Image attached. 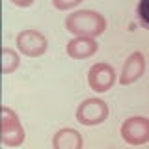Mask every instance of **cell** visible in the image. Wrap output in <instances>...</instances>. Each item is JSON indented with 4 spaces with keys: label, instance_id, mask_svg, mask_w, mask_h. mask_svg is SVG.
Returning a JSON list of instances; mask_svg holds the SVG:
<instances>
[{
    "label": "cell",
    "instance_id": "6da1fadb",
    "mask_svg": "<svg viewBox=\"0 0 149 149\" xmlns=\"http://www.w3.org/2000/svg\"><path fill=\"white\" fill-rule=\"evenodd\" d=\"M65 28L77 37H93L104 34L106 30V19L101 13L93 9H80L74 11L65 19Z\"/></svg>",
    "mask_w": 149,
    "mask_h": 149
},
{
    "label": "cell",
    "instance_id": "5b68a950",
    "mask_svg": "<svg viewBox=\"0 0 149 149\" xmlns=\"http://www.w3.org/2000/svg\"><path fill=\"white\" fill-rule=\"evenodd\" d=\"M121 138L130 146H142L149 142V119L129 118L121 123Z\"/></svg>",
    "mask_w": 149,
    "mask_h": 149
},
{
    "label": "cell",
    "instance_id": "3957f363",
    "mask_svg": "<svg viewBox=\"0 0 149 149\" xmlns=\"http://www.w3.org/2000/svg\"><path fill=\"white\" fill-rule=\"evenodd\" d=\"M106 118H108V104L99 97H90L82 101L77 108V121L86 127L101 125L102 121H106Z\"/></svg>",
    "mask_w": 149,
    "mask_h": 149
},
{
    "label": "cell",
    "instance_id": "30bf717a",
    "mask_svg": "<svg viewBox=\"0 0 149 149\" xmlns=\"http://www.w3.org/2000/svg\"><path fill=\"white\" fill-rule=\"evenodd\" d=\"M19 65H21V58H19V54L13 49H9V47H4V49H2V73L9 74V73L15 71Z\"/></svg>",
    "mask_w": 149,
    "mask_h": 149
},
{
    "label": "cell",
    "instance_id": "7c38bea8",
    "mask_svg": "<svg viewBox=\"0 0 149 149\" xmlns=\"http://www.w3.org/2000/svg\"><path fill=\"white\" fill-rule=\"evenodd\" d=\"M84 0H52L54 8L56 9H62V11H65V9H73L77 8L78 4H82Z\"/></svg>",
    "mask_w": 149,
    "mask_h": 149
},
{
    "label": "cell",
    "instance_id": "7a4b0ae2",
    "mask_svg": "<svg viewBox=\"0 0 149 149\" xmlns=\"http://www.w3.org/2000/svg\"><path fill=\"white\" fill-rule=\"evenodd\" d=\"M0 142L8 147H19L24 142V129L9 106H2L0 110Z\"/></svg>",
    "mask_w": 149,
    "mask_h": 149
},
{
    "label": "cell",
    "instance_id": "8992f818",
    "mask_svg": "<svg viewBox=\"0 0 149 149\" xmlns=\"http://www.w3.org/2000/svg\"><path fill=\"white\" fill-rule=\"evenodd\" d=\"M88 84L93 91L106 93L116 84V69L110 63H95L88 71Z\"/></svg>",
    "mask_w": 149,
    "mask_h": 149
},
{
    "label": "cell",
    "instance_id": "4fadbf2b",
    "mask_svg": "<svg viewBox=\"0 0 149 149\" xmlns=\"http://www.w3.org/2000/svg\"><path fill=\"white\" fill-rule=\"evenodd\" d=\"M15 6H19V8H28V6H32V4L36 2V0H11Z\"/></svg>",
    "mask_w": 149,
    "mask_h": 149
},
{
    "label": "cell",
    "instance_id": "52a82bcc",
    "mask_svg": "<svg viewBox=\"0 0 149 149\" xmlns=\"http://www.w3.org/2000/svg\"><path fill=\"white\" fill-rule=\"evenodd\" d=\"M146 73V60H143L142 52H132L125 60V65L121 69L119 74V84L127 86V84H132L142 78V74Z\"/></svg>",
    "mask_w": 149,
    "mask_h": 149
},
{
    "label": "cell",
    "instance_id": "8fae6325",
    "mask_svg": "<svg viewBox=\"0 0 149 149\" xmlns=\"http://www.w3.org/2000/svg\"><path fill=\"white\" fill-rule=\"evenodd\" d=\"M138 19L143 28L149 30V0H140L138 2Z\"/></svg>",
    "mask_w": 149,
    "mask_h": 149
},
{
    "label": "cell",
    "instance_id": "9c48e42d",
    "mask_svg": "<svg viewBox=\"0 0 149 149\" xmlns=\"http://www.w3.org/2000/svg\"><path fill=\"white\" fill-rule=\"evenodd\" d=\"M82 136L74 129H60L52 138V147L54 149H82Z\"/></svg>",
    "mask_w": 149,
    "mask_h": 149
},
{
    "label": "cell",
    "instance_id": "277c9868",
    "mask_svg": "<svg viewBox=\"0 0 149 149\" xmlns=\"http://www.w3.org/2000/svg\"><path fill=\"white\" fill-rule=\"evenodd\" d=\"M17 49L24 56L30 58H39L47 52L49 49V41L47 37L37 30H22L17 34Z\"/></svg>",
    "mask_w": 149,
    "mask_h": 149
},
{
    "label": "cell",
    "instance_id": "ba28073f",
    "mask_svg": "<svg viewBox=\"0 0 149 149\" xmlns=\"http://www.w3.org/2000/svg\"><path fill=\"white\" fill-rule=\"evenodd\" d=\"M97 47L93 37H73L67 43V54L74 60H86L97 52Z\"/></svg>",
    "mask_w": 149,
    "mask_h": 149
}]
</instances>
